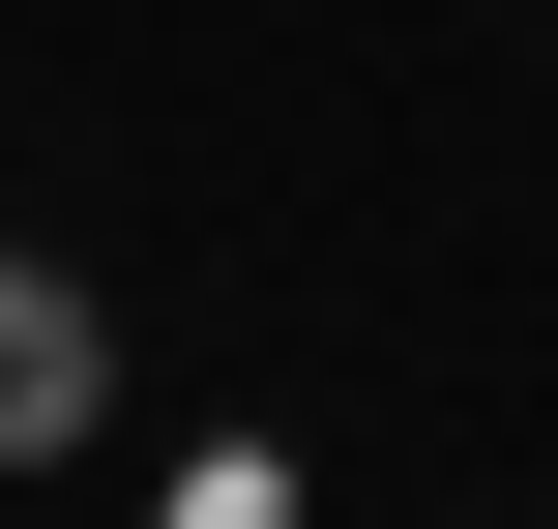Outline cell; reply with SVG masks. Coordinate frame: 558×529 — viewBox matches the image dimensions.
<instances>
[{"mask_svg":"<svg viewBox=\"0 0 558 529\" xmlns=\"http://www.w3.org/2000/svg\"><path fill=\"white\" fill-rule=\"evenodd\" d=\"M88 412H118V324H88L59 265H0V471H59Z\"/></svg>","mask_w":558,"mask_h":529,"instance_id":"6da1fadb","label":"cell"}]
</instances>
